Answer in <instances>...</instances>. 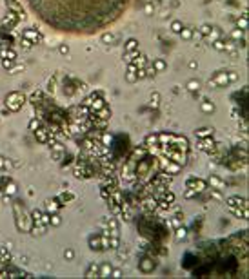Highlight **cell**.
<instances>
[{"mask_svg": "<svg viewBox=\"0 0 249 279\" xmlns=\"http://www.w3.org/2000/svg\"><path fill=\"white\" fill-rule=\"evenodd\" d=\"M111 274V267L109 265H102V272H100V277H107Z\"/></svg>", "mask_w": 249, "mask_h": 279, "instance_id": "obj_3", "label": "cell"}, {"mask_svg": "<svg viewBox=\"0 0 249 279\" xmlns=\"http://www.w3.org/2000/svg\"><path fill=\"white\" fill-rule=\"evenodd\" d=\"M58 223H60V217H58V216H53V225H58Z\"/></svg>", "mask_w": 249, "mask_h": 279, "instance_id": "obj_7", "label": "cell"}, {"mask_svg": "<svg viewBox=\"0 0 249 279\" xmlns=\"http://www.w3.org/2000/svg\"><path fill=\"white\" fill-rule=\"evenodd\" d=\"M120 275H122L120 270H115V272H113V277H120Z\"/></svg>", "mask_w": 249, "mask_h": 279, "instance_id": "obj_8", "label": "cell"}, {"mask_svg": "<svg viewBox=\"0 0 249 279\" xmlns=\"http://www.w3.org/2000/svg\"><path fill=\"white\" fill-rule=\"evenodd\" d=\"M87 277H100L98 274V265H91L89 270H87Z\"/></svg>", "mask_w": 249, "mask_h": 279, "instance_id": "obj_2", "label": "cell"}, {"mask_svg": "<svg viewBox=\"0 0 249 279\" xmlns=\"http://www.w3.org/2000/svg\"><path fill=\"white\" fill-rule=\"evenodd\" d=\"M46 207H47V210H49V212H55V210L58 209V205H56V201L53 199V201H47V203H46Z\"/></svg>", "mask_w": 249, "mask_h": 279, "instance_id": "obj_4", "label": "cell"}, {"mask_svg": "<svg viewBox=\"0 0 249 279\" xmlns=\"http://www.w3.org/2000/svg\"><path fill=\"white\" fill-rule=\"evenodd\" d=\"M206 134H207V129H202L200 133H198V136H206Z\"/></svg>", "mask_w": 249, "mask_h": 279, "instance_id": "obj_9", "label": "cell"}, {"mask_svg": "<svg viewBox=\"0 0 249 279\" xmlns=\"http://www.w3.org/2000/svg\"><path fill=\"white\" fill-rule=\"evenodd\" d=\"M131 0H27L31 11L56 31L91 35L111 25Z\"/></svg>", "mask_w": 249, "mask_h": 279, "instance_id": "obj_1", "label": "cell"}, {"mask_svg": "<svg viewBox=\"0 0 249 279\" xmlns=\"http://www.w3.org/2000/svg\"><path fill=\"white\" fill-rule=\"evenodd\" d=\"M66 257H67V259H71V257H73V252H71V250H67V252H66Z\"/></svg>", "mask_w": 249, "mask_h": 279, "instance_id": "obj_10", "label": "cell"}, {"mask_svg": "<svg viewBox=\"0 0 249 279\" xmlns=\"http://www.w3.org/2000/svg\"><path fill=\"white\" fill-rule=\"evenodd\" d=\"M177 238H178V239L185 238V228H178V230H177Z\"/></svg>", "mask_w": 249, "mask_h": 279, "instance_id": "obj_5", "label": "cell"}, {"mask_svg": "<svg viewBox=\"0 0 249 279\" xmlns=\"http://www.w3.org/2000/svg\"><path fill=\"white\" fill-rule=\"evenodd\" d=\"M4 167H7V161H4V158H0V169H4Z\"/></svg>", "mask_w": 249, "mask_h": 279, "instance_id": "obj_6", "label": "cell"}]
</instances>
